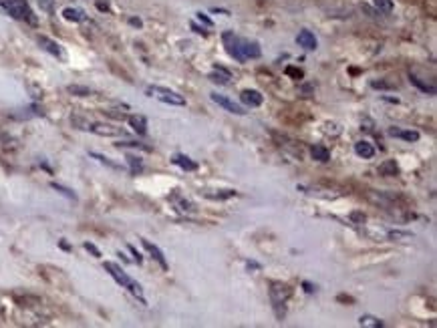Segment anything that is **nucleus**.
<instances>
[{
    "mask_svg": "<svg viewBox=\"0 0 437 328\" xmlns=\"http://www.w3.org/2000/svg\"><path fill=\"white\" fill-rule=\"evenodd\" d=\"M0 7H3L13 19L19 21H27L31 25H37V19L33 17V11L29 7L27 0H0Z\"/></svg>",
    "mask_w": 437,
    "mask_h": 328,
    "instance_id": "1",
    "label": "nucleus"
},
{
    "mask_svg": "<svg viewBox=\"0 0 437 328\" xmlns=\"http://www.w3.org/2000/svg\"><path fill=\"white\" fill-rule=\"evenodd\" d=\"M145 93H148L150 97L162 101V103H168V105H186V97L172 91V89H166V87H158V85H152L145 89Z\"/></svg>",
    "mask_w": 437,
    "mask_h": 328,
    "instance_id": "2",
    "label": "nucleus"
},
{
    "mask_svg": "<svg viewBox=\"0 0 437 328\" xmlns=\"http://www.w3.org/2000/svg\"><path fill=\"white\" fill-rule=\"evenodd\" d=\"M222 41H224V47H226V51H228L230 57H234L238 63H246V59H244V55H242V51H240V45H238V37H236L232 31H226V33L222 35Z\"/></svg>",
    "mask_w": 437,
    "mask_h": 328,
    "instance_id": "3",
    "label": "nucleus"
},
{
    "mask_svg": "<svg viewBox=\"0 0 437 328\" xmlns=\"http://www.w3.org/2000/svg\"><path fill=\"white\" fill-rule=\"evenodd\" d=\"M210 99H212V101H214L216 105L224 107V109H226L228 113H234V115H246V113H248L244 105H240V103H234L232 99H228V97H224V95L212 93V95H210Z\"/></svg>",
    "mask_w": 437,
    "mask_h": 328,
    "instance_id": "4",
    "label": "nucleus"
},
{
    "mask_svg": "<svg viewBox=\"0 0 437 328\" xmlns=\"http://www.w3.org/2000/svg\"><path fill=\"white\" fill-rule=\"evenodd\" d=\"M103 268H105V270L109 272V276H111V278H113L117 284H121L123 288H129V286H131L133 278H131V276H127V274H125V272H123V270H121V268H119L115 262H105V264H103Z\"/></svg>",
    "mask_w": 437,
    "mask_h": 328,
    "instance_id": "5",
    "label": "nucleus"
},
{
    "mask_svg": "<svg viewBox=\"0 0 437 328\" xmlns=\"http://www.w3.org/2000/svg\"><path fill=\"white\" fill-rule=\"evenodd\" d=\"M89 131L95 133V135H101V137H119V135L125 133L121 127H113V125H107V123H91Z\"/></svg>",
    "mask_w": 437,
    "mask_h": 328,
    "instance_id": "6",
    "label": "nucleus"
},
{
    "mask_svg": "<svg viewBox=\"0 0 437 328\" xmlns=\"http://www.w3.org/2000/svg\"><path fill=\"white\" fill-rule=\"evenodd\" d=\"M39 45H41V49L47 51L49 55H53V57H57V59H65V51H63V47H61L57 41H53V39H49V37H39Z\"/></svg>",
    "mask_w": 437,
    "mask_h": 328,
    "instance_id": "7",
    "label": "nucleus"
},
{
    "mask_svg": "<svg viewBox=\"0 0 437 328\" xmlns=\"http://www.w3.org/2000/svg\"><path fill=\"white\" fill-rule=\"evenodd\" d=\"M238 45H240V51L244 55V59H258L260 57V47L256 41H250V39H240L238 37Z\"/></svg>",
    "mask_w": 437,
    "mask_h": 328,
    "instance_id": "8",
    "label": "nucleus"
},
{
    "mask_svg": "<svg viewBox=\"0 0 437 328\" xmlns=\"http://www.w3.org/2000/svg\"><path fill=\"white\" fill-rule=\"evenodd\" d=\"M297 43H299V47H303L305 51H317V47H319L317 37H315L311 31H307V29L297 35Z\"/></svg>",
    "mask_w": 437,
    "mask_h": 328,
    "instance_id": "9",
    "label": "nucleus"
},
{
    "mask_svg": "<svg viewBox=\"0 0 437 328\" xmlns=\"http://www.w3.org/2000/svg\"><path fill=\"white\" fill-rule=\"evenodd\" d=\"M240 101H242L246 107H260V105H262V101H264V97H262V93H260V91L246 89V91H242V93H240Z\"/></svg>",
    "mask_w": 437,
    "mask_h": 328,
    "instance_id": "10",
    "label": "nucleus"
},
{
    "mask_svg": "<svg viewBox=\"0 0 437 328\" xmlns=\"http://www.w3.org/2000/svg\"><path fill=\"white\" fill-rule=\"evenodd\" d=\"M141 244H143V248H145V250H148V252L152 254V258H154V260H156V262H158V264H160V266H162L164 270H168V262H166V256H164V252H162V250H160V248H158L156 244H152L150 240H141Z\"/></svg>",
    "mask_w": 437,
    "mask_h": 328,
    "instance_id": "11",
    "label": "nucleus"
},
{
    "mask_svg": "<svg viewBox=\"0 0 437 328\" xmlns=\"http://www.w3.org/2000/svg\"><path fill=\"white\" fill-rule=\"evenodd\" d=\"M127 121H129L131 129L137 135H145V133H148V119H145V115H139V113L137 115H129Z\"/></svg>",
    "mask_w": 437,
    "mask_h": 328,
    "instance_id": "12",
    "label": "nucleus"
},
{
    "mask_svg": "<svg viewBox=\"0 0 437 328\" xmlns=\"http://www.w3.org/2000/svg\"><path fill=\"white\" fill-rule=\"evenodd\" d=\"M270 296H272V302H274V304H284V300L290 296V288L284 286V284H272Z\"/></svg>",
    "mask_w": 437,
    "mask_h": 328,
    "instance_id": "13",
    "label": "nucleus"
},
{
    "mask_svg": "<svg viewBox=\"0 0 437 328\" xmlns=\"http://www.w3.org/2000/svg\"><path fill=\"white\" fill-rule=\"evenodd\" d=\"M389 135L393 137H399L403 141H409V143H415L419 141V131H411V129H399V127H391L389 129Z\"/></svg>",
    "mask_w": 437,
    "mask_h": 328,
    "instance_id": "14",
    "label": "nucleus"
},
{
    "mask_svg": "<svg viewBox=\"0 0 437 328\" xmlns=\"http://www.w3.org/2000/svg\"><path fill=\"white\" fill-rule=\"evenodd\" d=\"M172 161L176 163V166H180L182 170H186V172H194V170L198 168V163H196L194 159H190L188 155H184V153H176V155L172 157Z\"/></svg>",
    "mask_w": 437,
    "mask_h": 328,
    "instance_id": "15",
    "label": "nucleus"
},
{
    "mask_svg": "<svg viewBox=\"0 0 437 328\" xmlns=\"http://www.w3.org/2000/svg\"><path fill=\"white\" fill-rule=\"evenodd\" d=\"M355 153L363 159H373L375 157V147L369 141H357L355 143Z\"/></svg>",
    "mask_w": 437,
    "mask_h": 328,
    "instance_id": "16",
    "label": "nucleus"
},
{
    "mask_svg": "<svg viewBox=\"0 0 437 328\" xmlns=\"http://www.w3.org/2000/svg\"><path fill=\"white\" fill-rule=\"evenodd\" d=\"M379 174L385 176V178H393V176H397V174H399L397 161H395V159H387V161H383L381 166H379Z\"/></svg>",
    "mask_w": 437,
    "mask_h": 328,
    "instance_id": "17",
    "label": "nucleus"
},
{
    "mask_svg": "<svg viewBox=\"0 0 437 328\" xmlns=\"http://www.w3.org/2000/svg\"><path fill=\"white\" fill-rule=\"evenodd\" d=\"M212 83H218V85H228L230 83V73L224 69V67H214V73L208 77Z\"/></svg>",
    "mask_w": 437,
    "mask_h": 328,
    "instance_id": "18",
    "label": "nucleus"
},
{
    "mask_svg": "<svg viewBox=\"0 0 437 328\" xmlns=\"http://www.w3.org/2000/svg\"><path fill=\"white\" fill-rule=\"evenodd\" d=\"M63 19H65V21H71V23H83V21H85V11L67 7V9L63 11Z\"/></svg>",
    "mask_w": 437,
    "mask_h": 328,
    "instance_id": "19",
    "label": "nucleus"
},
{
    "mask_svg": "<svg viewBox=\"0 0 437 328\" xmlns=\"http://www.w3.org/2000/svg\"><path fill=\"white\" fill-rule=\"evenodd\" d=\"M311 155H313V159L323 161V163L331 159V151H329L325 145H315V147H311Z\"/></svg>",
    "mask_w": 437,
    "mask_h": 328,
    "instance_id": "20",
    "label": "nucleus"
},
{
    "mask_svg": "<svg viewBox=\"0 0 437 328\" xmlns=\"http://www.w3.org/2000/svg\"><path fill=\"white\" fill-rule=\"evenodd\" d=\"M67 93H71L75 97H89V95H93V91L89 87H85V85H69Z\"/></svg>",
    "mask_w": 437,
    "mask_h": 328,
    "instance_id": "21",
    "label": "nucleus"
},
{
    "mask_svg": "<svg viewBox=\"0 0 437 328\" xmlns=\"http://www.w3.org/2000/svg\"><path fill=\"white\" fill-rule=\"evenodd\" d=\"M409 81L417 87V89H421L423 93H429V95H435V87L433 85H427V83H423L419 77H415V75H409Z\"/></svg>",
    "mask_w": 437,
    "mask_h": 328,
    "instance_id": "22",
    "label": "nucleus"
},
{
    "mask_svg": "<svg viewBox=\"0 0 437 328\" xmlns=\"http://www.w3.org/2000/svg\"><path fill=\"white\" fill-rule=\"evenodd\" d=\"M359 324L361 326H373V328H381L383 326V320L377 318V316H371V314H365L359 318Z\"/></svg>",
    "mask_w": 437,
    "mask_h": 328,
    "instance_id": "23",
    "label": "nucleus"
},
{
    "mask_svg": "<svg viewBox=\"0 0 437 328\" xmlns=\"http://www.w3.org/2000/svg\"><path fill=\"white\" fill-rule=\"evenodd\" d=\"M93 159H97L99 163H103V166H107V168H111V170H121V166L119 163H115V161H111L109 157H105V155H101V153H95V151H91L89 153Z\"/></svg>",
    "mask_w": 437,
    "mask_h": 328,
    "instance_id": "24",
    "label": "nucleus"
},
{
    "mask_svg": "<svg viewBox=\"0 0 437 328\" xmlns=\"http://www.w3.org/2000/svg\"><path fill=\"white\" fill-rule=\"evenodd\" d=\"M51 188L55 190V192H59L61 196H65V198H69V200H73V202H77V194L73 192V190H69V188H65V186H61V184H51Z\"/></svg>",
    "mask_w": 437,
    "mask_h": 328,
    "instance_id": "25",
    "label": "nucleus"
},
{
    "mask_svg": "<svg viewBox=\"0 0 437 328\" xmlns=\"http://www.w3.org/2000/svg\"><path fill=\"white\" fill-rule=\"evenodd\" d=\"M115 147H131V149H143V151H150L152 147L150 145H145V143H139V141H117L115 143Z\"/></svg>",
    "mask_w": 437,
    "mask_h": 328,
    "instance_id": "26",
    "label": "nucleus"
},
{
    "mask_svg": "<svg viewBox=\"0 0 437 328\" xmlns=\"http://www.w3.org/2000/svg\"><path fill=\"white\" fill-rule=\"evenodd\" d=\"M373 3L379 9V13H385V15L393 13V0H373Z\"/></svg>",
    "mask_w": 437,
    "mask_h": 328,
    "instance_id": "27",
    "label": "nucleus"
},
{
    "mask_svg": "<svg viewBox=\"0 0 437 328\" xmlns=\"http://www.w3.org/2000/svg\"><path fill=\"white\" fill-rule=\"evenodd\" d=\"M127 163H129L131 172H141V170H143V161H141V157H135V155H127Z\"/></svg>",
    "mask_w": 437,
    "mask_h": 328,
    "instance_id": "28",
    "label": "nucleus"
},
{
    "mask_svg": "<svg viewBox=\"0 0 437 328\" xmlns=\"http://www.w3.org/2000/svg\"><path fill=\"white\" fill-rule=\"evenodd\" d=\"M37 5L41 7V11H45L47 15L55 13V0H37Z\"/></svg>",
    "mask_w": 437,
    "mask_h": 328,
    "instance_id": "29",
    "label": "nucleus"
},
{
    "mask_svg": "<svg viewBox=\"0 0 437 328\" xmlns=\"http://www.w3.org/2000/svg\"><path fill=\"white\" fill-rule=\"evenodd\" d=\"M206 196L212 198V200H228V198L236 196V192L234 190H224V194H206Z\"/></svg>",
    "mask_w": 437,
    "mask_h": 328,
    "instance_id": "30",
    "label": "nucleus"
},
{
    "mask_svg": "<svg viewBox=\"0 0 437 328\" xmlns=\"http://www.w3.org/2000/svg\"><path fill=\"white\" fill-rule=\"evenodd\" d=\"M371 87H373V89H395V85H391V83H385V81H373V83H371Z\"/></svg>",
    "mask_w": 437,
    "mask_h": 328,
    "instance_id": "31",
    "label": "nucleus"
},
{
    "mask_svg": "<svg viewBox=\"0 0 437 328\" xmlns=\"http://www.w3.org/2000/svg\"><path fill=\"white\" fill-rule=\"evenodd\" d=\"M83 246H85V250H87V252H91V254H93L95 258H101V252H99V248H95V246H93L91 242H85Z\"/></svg>",
    "mask_w": 437,
    "mask_h": 328,
    "instance_id": "32",
    "label": "nucleus"
},
{
    "mask_svg": "<svg viewBox=\"0 0 437 328\" xmlns=\"http://www.w3.org/2000/svg\"><path fill=\"white\" fill-rule=\"evenodd\" d=\"M196 15H198V21H200L202 25H206L208 29H212V27H214V23H212V21H210V19H208L204 13H196Z\"/></svg>",
    "mask_w": 437,
    "mask_h": 328,
    "instance_id": "33",
    "label": "nucleus"
},
{
    "mask_svg": "<svg viewBox=\"0 0 437 328\" xmlns=\"http://www.w3.org/2000/svg\"><path fill=\"white\" fill-rule=\"evenodd\" d=\"M127 248H129V252H131V256H133V260H135L137 264H141V262H143V258H141V254H139V252H137V250H135V248H133L131 244H129Z\"/></svg>",
    "mask_w": 437,
    "mask_h": 328,
    "instance_id": "34",
    "label": "nucleus"
},
{
    "mask_svg": "<svg viewBox=\"0 0 437 328\" xmlns=\"http://www.w3.org/2000/svg\"><path fill=\"white\" fill-rule=\"evenodd\" d=\"M351 220L357 222V224H363V222H365V214H361V212H353V214H351Z\"/></svg>",
    "mask_w": 437,
    "mask_h": 328,
    "instance_id": "35",
    "label": "nucleus"
},
{
    "mask_svg": "<svg viewBox=\"0 0 437 328\" xmlns=\"http://www.w3.org/2000/svg\"><path fill=\"white\" fill-rule=\"evenodd\" d=\"M389 238H411V234L409 232H389Z\"/></svg>",
    "mask_w": 437,
    "mask_h": 328,
    "instance_id": "36",
    "label": "nucleus"
},
{
    "mask_svg": "<svg viewBox=\"0 0 437 328\" xmlns=\"http://www.w3.org/2000/svg\"><path fill=\"white\" fill-rule=\"evenodd\" d=\"M192 31H194V33H198V35H208V31H206L204 27L196 25V23H192Z\"/></svg>",
    "mask_w": 437,
    "mask_h": 328,
    "instance_id": "37",
    "label": "nucleus"
},
{
    "mask_svg": "<svg viewBox=\"0 0 437 328\" xmlns=\"http://www.w3.org/2000/svg\"><path fill=\"white\" fill-rule=\"evenodd\" d=\"M286 73H288V75H293V77H297V79H301V77H303V71H297V69H293V67H288V69H286Z\"/></svg>",
    "mask_w": 437,
    "mask_h": 328,
    "instance_id": "38",
    "label": "nucleus"
},
{
    "mask_svg": "<svg viewBox=\"0 0 437 328\" xmlns=\"http://www.w3.org/2000/svg\"><path fill=\"white\" fill-rule=\"evenodd\" d=\"M246 266H248V270H260V268H262L258 262H250V260L246 262Z\"/></svg>",
    "mask_w": 437,
    "mask_h": 328,
    "instance_id": "39",
    "label": "nucleus"
},
{
    "mask_svg": "<svg viewBox=\"0 0 437 328\" xmlns=\"http://www.w3.org/2000/svg\"><path fill=\"white\" fill-rule=\"evenodd\" d=\"M129 25H133V27L139 29V27H141V21H139V19H129Z\"/></svg>",
    "mask_w": 437,
    "mask_h": 328,
    "instance_id": "40",
    "label": "nucleus"
},
{
    "mask_svg": "<svg viewBox=\"0 0 437 328\" xmlns=\"http://www.w3.org/2000/svg\"><path fill=\"white\" fill-rule=\"evenodd\" d=\"M59 246H61V248H63V250H67V252H69V250H71V246H69V244H67V242H65V240H61V242H59Z\"/></svg>",
    "mask_w": 437,
    "mask_h": 328,
    "instance_id": "41",
    "label": "nucleus"
},
{
    "mask_svg": "<svg viewBox=\"0 0 437 328\" xmlns=\"http://www.w3.org/2000/svg\"><path fill=\"white\" fill-rule=\"evenodd\" d=\"M303 286H305V290H307L309 294H311V292H315V288H313V284H309V282H305Z\"/></svg>",
    "mask_w": 437,
    "mask_h": 328,
    "instance_id": "42",
    "label": "nucleus"
},
{
    "mask_svg": "<svg viewBox=\"0 0 437 328\" xmlns=\"http://www.w3.org/2000/svg\"><path fill=\"white\" fill-rule=\"evenodd\" d=\"M97 9H101V11H107V9H109V7H107V5H105V3H97Z\"/></svg>",
    "mask_w": 437,
    "mask_h": 328,
    "instance_id": "43",
    "label": "nucleus"
}]
</instances>
